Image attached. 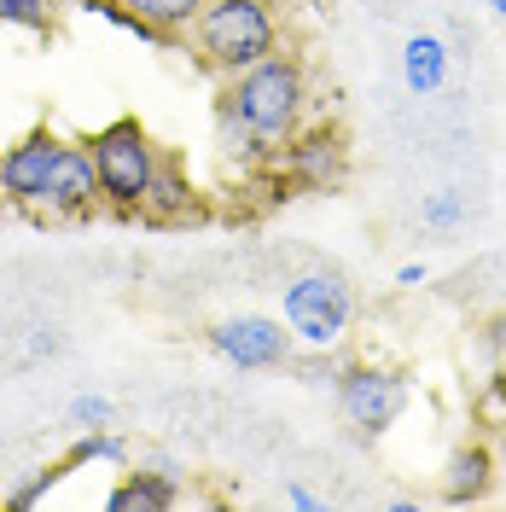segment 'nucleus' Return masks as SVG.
<instances>
[{"instance_id":"nucleus-3","label":"nucleus","mask_w":506,"mask_h":512,"mask_svg":"<svg viewBox=\"0 0 506 512\" xmlns=\"http://www.w3.org/2000/svg\"><path fill=\"white\" fill-rule=\"evenodd\" d=\"M88 152H94V169H99V204L111 210H140V192L152 181V169L163 163L158 140L146 134L140 117H117L88 134Z\"/></svg>"},{"instance_id":"nucleus-10","label":"nucleus","mask_w":506,"mask_h":512,"mask_svg":"<svg viewBox=\"0 0 506 512\" xmlns=\"http://www.w3.org/2000/svg\"><path fill=\"white\" fill-rule=\"evenodd\" d=\"M192 216H198V187H192V175L175 158H163L158 169H152L146 192H140V222L181 227V222H192Z\"/></svg>"},{"instance_id":"nucleus-24","label":"nucleus","mask_w":506,"mask_h":512,"mask_svg":"<svg viewBox=\"0 0 506 512\" xmlns=\"http://www.w3.org/2000/svg\"><path fill=\"white\" fill-rule=\"evenodd\" d=\"M489 338H495V350H501V361H506V315L495 320V332H489Z\"/></svg>"},{"instance_id":"nucleus-2","label":"nucleus","mask_w":506,"mask_h":512,"mask_svg":"<svg viewBox=\"0 0 506 512\" xmlns=\"http://www.w3.org/2000/svg\"><path fill=\"white\" fill-rule=\"evenodd\" d=\"M192 41L210 70L233 76L280 47V24L268 0H204V12L192 18Z\"/></svg>"},{"instance_id":"nucleus-14","label":"nucleus","mask_w":506,"mask_h":512,"mask_svg":"<svg viewBox=\"0 0 506 512\" xmlns=\"http://www.w3.org/2000/svg\"><path fill=\"white\" fill-rule=\"evenodd\" d=\"M128 18H140L146 30H158L163 41L169 35H181V30H192V18L204 12V0H117Z\"/></svg>"},{"instance_id":"nucleus-22","label":"nucleus","mask_w":506,"mask_h":512,"mask_svg":"<svg viewBox=\"0 0 506 512\" xmlns=\"http://www.w3.org/2000/svg\"><path fill=\"white\" fill-rule=\"evenodd\" d=\"M285 501H291L297 512H320V495H315V489H303V483H291V489H285Z\"/></svg>"},{"instance_id":"nucleus-20","label":"nucleus","mask_w":506,"mask_h":512,"mask_svg":"<svg viewBox=\"0 0 506 512\" xmlns=\"http://www.w3.org/2000/svg\"><path fill=\"white\" fill-rule=\"evenodd\" d=\"M70 425H76V431L111 425V402H105V396H76V402H70Z\"/></svg>"},{"instance_id":"nucleus-6","label":"nucleus","mask_w":506,"mask_h":512,"mask_svg":"<svg viewBox=\"0 0 506 512\" xmlns=\"http://www.w3.org/2000/svg\"><path fill=\"white\" fill-rule=\"evenodd\" d=\"M274 158H280L285 187H297V192H332V187H344V175H349V140H344V128L309 123V128H297V134L285 140Z\"/></svg>"},{"instance_id":"nucleus-12","label":"nucleus","mask_w":506,"mask_h":512,"mask_svg":"<svg viewBox=\"0 0 506 512\" xmlns=\"http://www.w3.org/2000/svg\"><path fill=\"white\" fill-rule=\"evenodd\" d=\"M448 64H454V53H448L443 35H408L402 41V82H408V94H443L448 88Z\"/></svg>"},{"instance_id":"nucleus-5","label":"nucleus","mask_w":506,"mask_h":512,"mask_svg":"<svg viewBox=\"0 0 506 512\" xmlns=\"http://www.w3.org/2000/svg\"><path fill=\"white\" fill-rule=\"evenodd\" d=\"M332 384H338V414H344L361 437H384V431L402 419V408H408L402 373H390L379 361H349V367H338Z\"/></svg>"},{"instance_id":"nucleus-18","label":"nucleus","mask_w":506,"mask_h":512,"mask_svg":"<svg viewBox=\"0 0 506 512\" xmlns=\"http://www.w3.org/2000/svg\"><path fill=\"white\" fill-rule=\"evenodd\" d=\"M0 24H12V30H47L53 24V0H0Z\"/></svg>"},{"instance_id":"nucleus-17","label":"nucleus","mask_w":506,"mask_h":512,"mask_svg":"<svg viewBox=\"0 0 506 512\" xmlns=\"http://www.w3.org/2000/svg\"><path fill=\"white\" fill-rule=\"evenodd\" d=\"M70 472H76V466H70V460H53V466H47V472H35L30 483H18V489H12V495H6V507L30 512L35 501H47V495H53V489H59V483L70 478Z\"/></svg>"},{"instance_id":"nucleus-4","label":"nucleus","mask_w":506,"mask_h":512,"mask_svg":"<svg viewBox=\"0 0 506 512\" xmlns=\"http://www.w3.org/2000/svg\"><path fill=\"white\" fill-rule=\"evenodd\" d=\"M285 326H291V338L297 344H309V350H338L349 338V320H355V291L338 280V274H297V280H285Z\"/></svg>"},{"instance_id":"nucleus-13","label":"nucleus","mask_w":506,"mask_h":512,"mask_svg":"<svg viewBox=\"0 0 506 512\" xmlns=\"http://www.w3.org/2000/svg\"><path fill=\"white\" fill-rule=\"evenodd\" d=\"M175 501H181L175 472H128V478L105 495V512H169Z\"/></svg>"},{"instance_id":"nucleus-23","label":"nucleus","mask_w":506,"mask_h":512,"mask_svg":"<svg viewBox=\"0 0 506 512\" xmlns=\"http://www.w3.org/2000/svg\"><path fill=\"white\" fill-rule=\"evenodd\" d=\"M396 280H402V286H425V262H408V268H402Z\"/></svg>"},{"instance_id":"nucleus-7","label":"nucleus","mask_w":506,"mask_h":512,"mask_svg":"<svg viewBox=\"0 0 506 512\" xmlns=\"http://www.w3.org/2000/svg\"><path fill=\"white\" fill-rule=\"evenodd\" d=\"M210 350L233 361L239 373H262V367H285L291 361V326L268 315H227L210 326Z\"/></svg>"},{"instance_id":"nucleus-26","label":"nucleus","mask_w":506,"mask_h":512,"mask_svg":"<svg viewBox=\"0 0 506 512\" xmlns=\"http://www.w3.org/2000/svg\"><path fill=\"white\" fill-rule=\"evenodd\" d=\"M495 466H501V472H506V431H501V460H495Z\"/></svg>"},{"instance_id":"nucleus-11","label":"nucleus","mask_w":506,"mask_h":512,"mask_svg":"<svg viewBox=\"0 0 506 512\" xmlns=\"http://www.w3.org/2000/svg\"><path fill=\"white\" fill-rule=\"evenodd\" d=\"M495 489V454L483 443H460L443 466V501L448 507H477Z\"/></svg>"},{"instance_id":"nucleus-16","label":"nucleus","mask_w":506,"mask_h":512,"mask_svg":"<svg viewBox=\"0 0 506 512\" xmlns=\"http://www.w3.org/2000/svg\"><path fill=\"white\" fill-rule=\"evenodd\" d=\"M419 222L431 227V233H454V227L466 222V192L460 187H437L425 204H419Z\"/></svg>"},{"instance_id":"nucleus-15","label":"nucleus","mask_w":506,"mask_h":512,"mask_svg":"<svg viewBox=\"0 0 506 512\" xmlns=\"http://www.w3.org/2000/svg\"><path fill=\"white\" fill-rule=\"evenodd\" d=\"M64 460H70V466H94V460H111V466H123V460H128V443L117 437V431H105V425H88L76 443L64 448Z\"/></svg>"},{"instance_id":"nucleus-21","label":"nucleus","mask_w":506,"mask_h":512,"mask_svg":"<svg viewBox=\"0 0 506 512\" xmlns=\"http://www.w3.org/2000/svg\"><path fill=\"white\" fill-rule=\"evenodd\" d=\"M303 379L309 384H326V379H338V361L326 350H309V361H303Z\"/></svg>"},{"instance_id":"nucleus-1","label":"nucleus","mask_w":506,"mask_h":512,"mask_svg":"<svg viewBox=\"0 0 506 512\" xmlns=\"http://www.w3.org/2000/svg\"><path fill=\"white\" fill-rule=\"evenodd\" d=\"M216 111H227L233 123L251 134L256 158H274L285 140L303 128V117H309V76H303V64L291 59V53L274 47L268 59H256L227 76Z\"/></svg>"},{"instance_id":"nucleus-19","label":"nucleus","mask_w":506,"mask_h":512,"mask_svg":"<svg viewBox=\"0 0 506 512\" xmlns=\"http://www.w3.org/2000/svg\"><path fill=\"white\" fill-rule=\"evenodd\" d=\"M477 425L483 431H506V373L483 384V396H477Z\"/></svg>"},{"instance_id":"nucleus-25","label":"nucleus","mask_w":506,"mask_h":512,"mask_svg":"<svg viewBox=\"0 0 506 512\" xmlns=\"http://www.w3.org/2000/svg\"><path fill=\"white\" fill-rule=\"evenodd\" d=\"M489 12H495V18H506V0H489Z\"/></svg>"},{"instance_id":"nucleus-9","label":"nucleus","mask_w":506,"mask_h":512,"mask_svg":"<svg viewBox=\"0 0 506 512\" xmlns=\"http://www.w3.org/2000/svg\"><path fill=\"white\" fill-rule=\"evenodd\" d=\"M41 210H47V216H64V222L99 210V169H94L88 140H82V146L64 140L59 163H53V175H47V192H41Z\"/></svg>"},{"instance_id":"nucleus-8","label":"nucleus","mask_w":506,"mask_h":512,"mask_svg":"<svg viewBox=\"0 0 506 512\" xmlns=\"http://www.w3.org/2000/svg\"><path fill=\"white\" fill-rule=\"evenodd\" d=\"M59 152H64V140L53 128H30L18 146H6V152H0V198H6V204H41Z\"/></svg>"}]
</instances>
